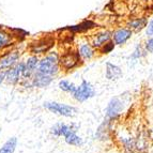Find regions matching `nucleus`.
Masks as SVG:
<instances>
[{"instance_id": "9b49d317", "label": "nucleus", "mask_w": 153, "mask_h": 153, "mask_svg": "<svg viewBox=\"0 0 153 153\" xmlns=\"http://www.w3.org/2000/svg\"><path fill=\"white\" fill-rule=\"evenodd\" d=\"M53 80H54V77L41 74V73H39V72H36V73L32 75V77L30 78L31 87L38 88V89L48 87L49 85L53 82Z\"/></svg>"}, {"instance_id": "aec40b11", "label": "nucleus", "mask_w": 153, "mask_h": 153, "mask_svg": "<svg viewBox=\"0 0 153 153\" xmlns=\"http://www.w3.org/2000/svg\"><path fill=\"white\" fill-rule=\"evenodd\" d=\"M17 138L10 137L0 148V153H14L17 147Z\"/></svg>"}, {"instance_id": "7ed1b4c3", "label": "nucleus", "mask_w": 153, "mask_h": 153, "mask_svg": "<svg viewBox=\"0 0 153 153\" xmlns=\"http://www.w3.org/2000/svg\"><path fill=\"white\" fill-rule=\"evenodd\" d=\"M125 103L123 97H114L108 102L107 107L105 110V119L114 121L120 117V115L125 109Z\"/></svg>"}, {"instance_id": "1a4fd4ad", "label": "nucleus", "mask_w": 153, "mask_h": 153, "mask_svg": "<svg viewBox=\"0 0 153 153\" xmlns=\"http://www.w3.org/2000/svg\"><path fill=\"white\" fill-rule=\"evenodd\" d=\"M77 130H78V126L75 123L68 124V123L58 122L51 128V134L54 137H64L71 131H77Z\"/></svg>"}, {"instance_id": "4be33fe9", "label": "nucleus", "mask_w": 153, "mask_h": 153, "mask_svg": "<svg viewBox=\"0 0 153 153\" xmlns=\"http://www.w3.org/2000/svg\"><path fill=\"white\" fill-rule=\"evenodd\" d=\"M146 54V49L143 48V46L141 45H137V47L135 48V51H133L132 56H131V58L132 59H140L141 57H143Z\"/></svg>"}, {"instance_id": "0eeeda50", "label": "nucleus", "mask_w": 153, "mask_h": 153, "mask_svg": "<svg viewBox=\"0 0 153 153\" xmlns=\"http://www.w3.org/2000/svg\"><path fill=\"white\" fill-rule=\"evenodd\" d=\"M77 56H78L79 60L82 61H89L91 60L95 55L94 48L92 47V45L90 44V42L88 41H82L80 43H78L77 45Z\"/></svg>"}, {"instance_id": "9d476101", "label": "nucleus", "mask_w": 153, "mask_h": 153, "mask_svg": "<svg viewBox=\"0 0 153 153\" xmlns=\"http://www.w3.org/2000/svg\"><path fill=\"white\" fill-rule=\"evenodd\" d=\"M39 61H40V58H39V56H36V55L28 57L27 60L24 61L25 65H24L23 78L22 79H30L32 77V75L36 73V69H38Z\"/></svg>"}, {"instance_id": "20e7f679", "label": "nucleus", "mask_w": 153, "mask_h": 153, "mask_svg": "<svg viewBox=\"0 0 153 153\" xmlns=\"http://www.w3.org/2000/svg\"><path fill=\"white\" fill-rule=\"evenodd\" d=\"M95 95V89L91 82L87 80H82L79 86H76L74 93L72 94L73 99L78 103H84L88 100L92 99Z\"/></svg>"}, {"instance_id": "423d86ee", "label": "nucleus", "mask_w": 153, "mask_h": 153, "mask_svg": "<svg viewBox=\"0 0 153 153\" xmlns=\"http://www.w3.org/2000/svg\"><path fill=\"white\" fill-rule=\"evenodd\" d=\"M21 60V51L12 49L0 57V71H5Z\"/></svg>"}, {"instance_id": "39448f33", "label": "nucleus", "mask_w": 153, "mask_h": 153, "mask_svg": "<svg viewBox=\"0 0 153 153\" xmlns=\"http://www.w3.org/2000/svg\"><path fill=\"white\" fill-rule=\"evenodd\" d=\"M25 62L18 61L15 65L11 66L10 69L5 70V80L4 82L9 85H17L21 82L23 78V72Z\"/></svg>"}, {"instance_id": "ddd939ff", "label": "nucleus", "mask_w": 153, "mask_h": 153, "mask_svg": "<svg viewBox=\"0 0 153 153\" xmlns=\"http://www.w3.org/2000/svg\"><path fill=\"white\" fill-rule=\"evenodd\" d=\"M111 128H112V121L105 119L104 122L97 128V132H95V139L100 141H106L107 139L110 138V134H111Z\"/></svg>"}, {"instance_id": "412c9836", "label": "nucleus", "mask_w": 153, "mask_h": 153, "mask_svg": "<svg viewBox=\"0 0 153 153\" xmlns=\"http://www.w3.org/2000/svg\"><path fill=\"white\" fill-rule=\"evenodd\" d=\"M58 87L61 91L65 92V93H69V94H71V95L74 93L75 89H76V86L72 82L68 80V79H61L58 84Z\"/></svg>"}, {"instance_id": "a211bd4d", "label": "nucleus", "mask_w": 153, "mask_h": 153, "mask_svg": "<svg viewBox=\"0 0 153 153\" xmlns=\"http://www.w3.org/2000/svg\"><path fill=\"white\" fill-rule=\"evenodd\" d=\"M63 138L68 145L73 146V147H80L84 143L82 138L77 134V131H71Z\"/></svg>"}, {"instance_id": "f3484780", "label": "nucleus", "mask_w": 153, "mask_h": 153, "mask_svg": "<svg viewBox=\"0 0 153 153\" xmlns=\"http://www.w3.org/2000/svg\"><path fill=\"white\" fill-rule=\"evenodd\" d=\"M14 43V36L8 31L0 29V51L10 47Z\"/></svg>"}, {"instance_id": "393cba45", "label": "nucleus", "mask_w": 153, "mask_h": 153, "mask_svg": "<svg viewBox=\"0 0 153 153\" xmlns=\"http://www.w3.org/2000/svg\"><path fill=\"white\" fill-rule=\"evenodd\" d=\"M147 27V36H153V21H150Z\"/></svg>"}, {"instance_id": "f257e3e1", "label": "nucleus", "mask_w": 153, "mask_h": 153, "mask_svg": "<svg viewBox=\"0 0 153 153\" xmlns=\"http://www.w3.org/2000/svg\"><path fill=\"white\" fill-rule=\"evenodd\" d=\"M60 56L57 51H48L45 56H43L40 61L36 72L44 75L55 77L60 72Z\"/></svg>"}, {"instance_id": "f03ea898", "label": "nucleus", "mask_w": 153, "mask_h": 153, "mask_svg": "<svg viewBox=\"0 0 153 153\" xmlns=\"http://www.w3.org/2000/svg\"><path fill=\"white\" fill-rule=\"evenodd\" d=\"M43 107L49 112L55 115L61 116L64 118H73L77 115V108L73 105L65 104V103L55 102V101H47L43 103Z\"/></svg>"}, {"instance_id": "dca6fc26", "label": "nucleus", "mask_w": 153, "mask_h": 153, "mask_svg": "<svg viewBox=\"0 0 153 153\" xmlns=\"http://www.w3.org/2000/svg\"><path fill=\"white\" fill-rule=\"evenodd\" d=\"M51 43L53 41L51 40H45V41H41V42H38L36 44H32L30 48V51L32 53V55H41V54H44L46 51H48V49L51 48Z\"/></svg>"}, {"instance_id": "2eb2a0df", "label": "nucleus", "mask_w": 153, "mask_h": 153, "mask_svg": "<svg viewBox=\"0 0 153 153\" xmlns=\"http://www.w3.org/2000/svg\"><path fill=\"white\" fill-rule=\"evenodd\" d=\"M121 76H122V70L119 66L114 63H110V62L106 63L105 77L108 80H117V79L121 78Z\"/></svg>"}, {"instance_id": "5701e85b", "label": "nucleus", "mask_w": 153, "mask_h": 153, "mask_svg": "<svg viewBox=\"0 0 153 153\" xmlns=\"http://www.w3.org/2000/svg\"><path fill=\"white\" fill-rule=\"evenodd\" d=\"M114 48H115V44H114L112 41H109L108 43L105 44L101 49H102L103 54H108V53H110L111 51H114Z\"/></svg>"}, {"instance_id": "6e6552de", "label": "nucleus", "mask_w": 153, "mask_h": 153, "mask_svg": "<svg viewBox=\"0 0 153 153\" xmlns=\"http://www.w3.org/2000/svg\"><path fill=\"white\" fill-rule=\"evenodd\" d=\"M111 36L112 32L108 30H102L97 32L95 34L91 36V41H90V44L92 45L93 48L97 49H101L103 46L106 43H108L109 41H111Z\"/></svg>"}, {"instance_id": "f8f14e48", "label": "nucleus", "mask_w": 153, "mask_h": 153, "mask_svg": "<svg viewBox=\"0 0 153 153\" xmlns=\"http://www.w3.org/2000/svg\"><path fill=\"white\" fill-rule=\"evenodd\" d=\"M79 64V58L76 53H66L60 57V68L65 71H71Z\"/></svg>"}, {"instance_id": "b1692460", "label": "nucleus", "mask_w": 153, "mask_h": 153, "mask_svg": "<svg viewBox=\"0 0 153 153\" xmlns=\"http://www.w3.org/2000/svg\"><path fill=\"white\" fill-rule=\"evenodd\" d=\"M145 49H146V51H149V53H153V36L151 39H149L148 41L146 42Z\"/></svg>"}, {"instance_id": "bb28decb", "label": "nucleus", "mask_w": 153, "mask_h": 153, "mask_svg": "<svg viewBox=\"0 0 153 153\" xmlns=\"http://www.w3.org/2000/svg\"><path fill=\"white\" fill-rule=\"evenodd\" d=\"M145 1H148V0H145Z\"/></svg>"}, {"instance_id": "6ab92c4d", "label": "nucleus", "mask_w": 153, "mask_h": 153, "mask_svg": "<svg viewBox=\"0 0 153 153\" xmlns=\"http://www.w3.org/2000/svg\"><path fill=\"white\" fill-rule=\"evenodd\" d=\"M147 24H148V22H147V18L145 17L134 18V19H131L128 23V28L131 31H134V32H139L147 26Z\"/></svg>"}, {"instance_id": "4468645a", "label": "nucleus", "mask_w": 153, "mask_h": 153, "mask_svg": "<svg viewBox=\"0 0 153 153\" xmlns=\"http://www.w3.org/2000/svg\"><path fill=\"white\" fill-rule=\"evenodd\" d=\"M133 34V31L128 28H119L112 33L111 41L115 45H123L131 39Z\"/></svg>"}, {"instance_id": "a878e982", "label": "nucleus", "mask_w": 153, "mask_h": 153, "mask_svg": "<svg viewBox=\"0 0 153 153\" xmlns=\"http://www.w3.org/2000/svg\"><path fill=\"white\" fill-rule=\"evenodd\" d=\"M5 80V71H0V86L4 82Z\"/></svg>"}]
</instances>
